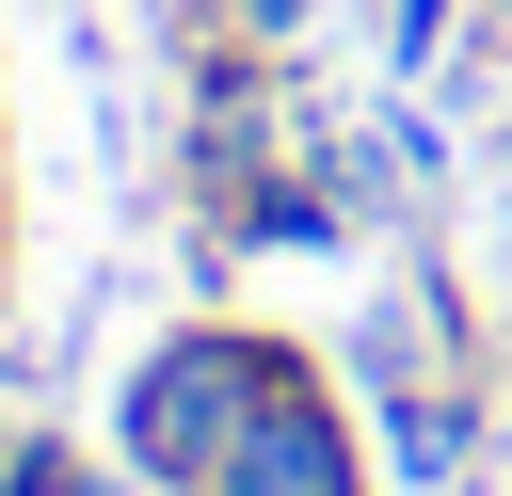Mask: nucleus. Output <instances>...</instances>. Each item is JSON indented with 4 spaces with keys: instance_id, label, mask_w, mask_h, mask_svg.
Returning a JSON list of instances; mask_svg holds the SVG:
<instances>
[{
    "instance_id": "39448f33",
    "label": "nucleus",
    "mask_w": 512,
    "mask_h": 496,
    "mask_svg": "<svg viewBox=\"0 0 512 496\" xmlns=\"http://www.w3.org/2000/svg\"><path fill=\"white\" fill-rule=\"evenodd\" d=\"M432 32H448V0H400V64H432Z\"/></svg>"
},
{
    "instance_id": "20e7f679",
    "label": "nucleus",
    "mask_w": 512,
    "mask_h": 496,
    "mask_svg": "<svg viewBox=\"0 0 512 496\" xmlns=\"http://www.w3.org/2000/svg\"><path fill=\"white\" fill-rule=\"evenodd\" d=\"M0 496H112L80 448H0Z\"/></svg>"
},
{
    "instance_id": "f03ea898",
    "label": "nucleus",
    "mask_w": 512,
    "mask_h": 496,
    "mask_svg": "<svg viewBox=\"0 0 512 496\" xmlns=\"http://www.w3.org/2000/svg\"><path fill=\"white\" fill-rule=\"evenodd\" d=\"M208 496H368V448H352V416L288 368V384H272V416L240 432V464H224Z\"/></svg>"
},
{
    "instance_id": "f257e3e1",
    "label": "nucleus",
    "mask_w": 512,
    "mask_h": 496,
    "mask_svg": "<svg viewBox=\"0 0 512 496\" xmlns=\"http://www.w3.org/2000/svg\"><path fill=\"white\" fill-rule=\"evenodd\" d=\"M272 384H288V336H240V320H176V336L128 368V400H112V448H128L160 496H208V480L240 464V432L272 416Z\"/></svg>"
},
{
    "instance_id": "7ed1b4c3",
    "label": "nucleus",
    "mask_w": 512,
    "mask_h": 496,
    "mask_svg": "<svg viewBox=\"0 0 512 496\" xmlns=\"http://www.w3.org/2000/svg\"><path fill=\"white\" fill-rule=\"evenodd\" d=\"M384 432H400V480H432V496H448V480H464V448H480V416H464V400H432L416 368L384 384Z\"/></svg>"
}]
</instances>
